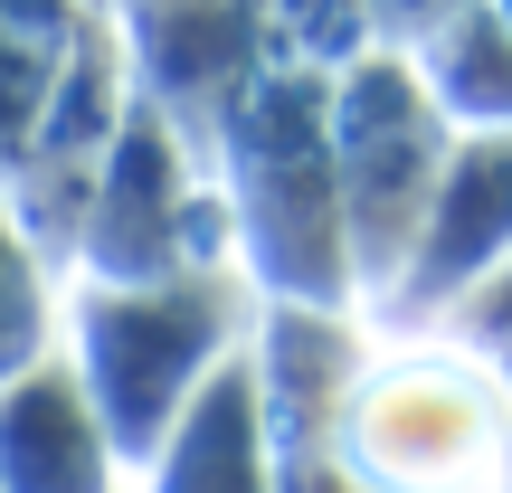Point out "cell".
Segmentation results:
<instances>
[{
  "label": "cell",
  "mask_w": 512,
  "mask_h": 493,
  "mask_svg": "<svg viewBox=\"0 0 512 493\" xmlns=\"http://www.w3.org/2000/svg\"><path fill=\"white\" fill-rule=\"evenodd\" d=\"M342 437L361 446V484L370 493H494L503 446H512V408L494 389V370L456 361H399L342 408Z\"/></svg>",
  "instance_id": "cell-1"
},
{
  "label": "cell",
  "mask_w": 512,
  "mask_h": 493,
  "mask_svg": "<svg viewBox=\"0 0 512 493\" xmlns=\"http://www.w3.org/2000/svg\"><path fill=\"white\" fill-rule=\"evenodd\" d=\"M0 493H105V418L76 370L29 361L0 380Z\"/></svg>",
  "instance_id": "cell-2"
},
{
  "label": "cell",
  "mask_w": 512,
  "mask_h": 493,
  "mask_svg": "<svg viewBox=\"0 0 512 493\" xmlns=\"http://www.w3.org/2000/svg\"><path fill=\"white\" fill-rule=\"evenodd\" d=\"M38 342H48V294H38L29 247H19L10 219H0V380H19V370L38 361Z\"/></svg>",
  "instance_id": "cell-3"
}]
</instances>
